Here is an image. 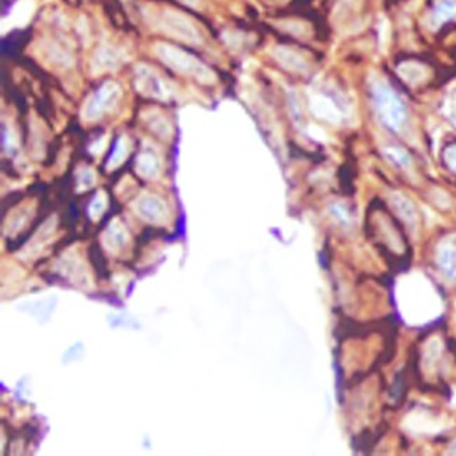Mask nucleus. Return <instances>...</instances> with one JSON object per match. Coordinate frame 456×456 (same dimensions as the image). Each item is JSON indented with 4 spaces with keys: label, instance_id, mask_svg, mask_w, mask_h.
Instances as JSON below:
<instances>
[{
    "label": "nucleus",
    "instance_id": "4",
    "mask_svg": "<svg viewBox=\"0 0 456 456\" xmlns=\"http://www.w3.org/2000/svg\"><path fill=\"white\" fill-rule=\"evenodd\" d=\"M160 28L175 38L186 41L188 44L201 43V35L197 27L179 12L164 10L160 16Z\"/></svg>",
    "mask_w": 456,
    "mask_h": 456
},
{
    "label": "nucleus",
    "instance_id": "13",
    "mask_svg": "<svg viewBox=\"0 0 456 456\" xmlns=\"http://www.w3.org/2000/svg\"><path fill=\"white\" fill-rule=\"evenodd\" d=\"M441 263L444 268L450 274H456V248L453 246H445L441 250Z\"/></svg>",
    "mask_w": 456,
    "mask_h": 456
},
{
    "label": "nucleus",
    "instance_id": "11",
    "mask_svg": "<svg viewBox=\"0 0 456 456\" xmlns=\"http://www.w3.org/2000/svg\"><path fill=\"white\" fill-rule=\"evenodd\" d=\"M310 110L316 115L324 117V118H337V115L340 112L337 110L336 104L323 95H316V96L310 97Z\"/></svg>",
    "mask_w": 456,
    "mask_h": 456
},
{
    "label": "nucleus",
    "instance_id": "6",
    "mask_svg": "<svg viewBox=\"0 0 456 456\" xmlns=\"http://www.w3.org/2000/svg\"><path fill=\"white\" fill-rule=\"evenodd\" d=\"M274 57L279 62V65L284 66L288 70H294V72L304 73L309 68L306 59L301 54H298L297 51H294L291 48L277 47L274 50Z\"/></svg>",
    "mask_w": 456,
    "mask_h": 456
},
{
    "label": "nucleus",
    "instance_id": "9",
    "mask_svg": "<svg viewBox=\"0 0 456 456\" xmlns=\"http://www.w3.org/2000/svg\"><path fill=\"white\" fill-rule=\"evenodd\" d=\"M138 211L150 222H160L164 219L166 206L156 197H145L138 205Z\"/></svg>",
    "mask_w": 456,
    "mask_h": 456
},
{
    "label": "nucleus",
    "instance_id": "7",
    "mask_svg": "<svg viewBox=\"0 0 456 456\" xmlns=\"http://www.w3.org/2000/svg\"><path fill=\"white\" fill-rule=\"evenodd\" d=\"M122 62V55L118 50L112 47H101L93 61V68L96 72H103V70H114L117 69Z\"/></svg>",
    "mask_w": 456,
    "mask_h": 456
},
{
    "label": "nucleus",
    "instance_id": "1",
    "mask_svg": "<svg viewBox=\"0 0 456 456\" xmlns=\"http://www.w3.org/2000/svg\"><path fill=\"white\" fill-rule=\"evenodd\" d=\"M155 51L160 61L172 68L175 72L191 76L201 83L215 81V75L210 68H206L201 61L184 52L183 50L169 44H157L155 47Z\"/></svg>",
    "mask_w": 456,
    "mask_h": 456
},
{
    "label": "nucleus",
    "instance_id": "12",
    "mask_svg": "<svg viewBox=\"0 0 456 456\" xmlns=\"http://www.w3.org/2000/svg\"><path fill=\"white\" fill-rule=\"evenodd\" d=\"M146 121L149 122L150 128L155 132L160 134L161 137H166V135H169L172 132L170 123L166 121V118H163L159 112H150V117H146Z\"/></svg>",
    "mask_w": 456,
    "mask_h": 456
},
{
    "label": "nucleus",
    "instance_id": "14",
    "mask_svg": "<svg viewBox=\"0 0 456 456\" xmlns=\"http://www.w3.org/2000/svg\"><path fill=\"white\" fill-rule=\"evenodd\" d=\"M157 170V160L155 159V156L152 155H143L139 159V172L146 175V176H152L155 175Z\"/></svg>",
    "mask_w": 456,
    "mask_h": 456
},
{
    "label": "nucleus",
    "instance_id": "15",
    "mask_svg": "<svg viewBox=\"0 0 456 456\" xmlns=\"http://www.w3.org/2000/svg\"><path fill=\"white\" fill-rule=\"evenodd\" d=\"M445 159H446V163H448L449 168L456 173V145L450 146V148L446 150Z\"/></svg>",
    "mask_w": 456,
    "mask_h": 456
},
{
    "label": "nucleus",
    "instance_id": "16",
    "mask_svg": "<svg viewBox=\"0 0 456 456\" xmlns=\"http://www.w3.org/2000/svg\"><path fill=\"white\" fill-rule=\"evenodd\" d=\"M448 114H449L450 121L456 126V92H453L452 96L449 97V101H448Z\"/></svg>",
    "mask_w": 456,
    "mask_h": 456
},
{
    "label": "nucleus",
    "instance_id": "2",
    "mask_svg": "<svg viewBox=\"0 0 456 456\" xmlns=\"http://www.w3.org/2000/svg\"><path fill=\"white\" fill-rule=\"evenodd\" d=\"M122 90L118 83L106 81L86 100L81 108V117L86 121H96L112 111L119 103Z\"/></svg>",
    "mask_w": 456,
    "mask_h": 456
},
{
    "label": "nucleus",
    "instance_id": "3",
    "mask_svg": "<svg viewBox=\"0 0 456 456\" xmlns=\"http://www.w3.org/2000/svg\"><path fill=\"white\" fill-rule=\"evenodd\" d=\"M377 108L384 121L393 130H400L407 118V111L402 100L385 85H379L374 90Z\"/></svg>",
    "mask_w": 456,
    "mask_h": 456
},
{
    "label": "nucleus",
    "instance_id": "8",
    "mask_svg": "<svg viewBox=\"0 0 456 456\" xmlns=\"http://www.w3.org/2000/svg\"><path fill=\"white\" fill-rule=\"evenodd\" d=\"M430 19L433 26L439 27L456 19V0H435Z\"/></svg>",
    "mask_w": 456,
    "mask_h": 456
},
{
    "label": "nucleus",
    "instance_id": "10",
    "mask_svg": "<svg viewBox=\"0 0 456 456\" xmlns=\"http://www.w3.org/2000/svg\"><path fill=\"white\" fill-rule=\"evenodd\" d=\"M399 75L410 85H420L428 77V70L419 62H404L399 66Z\"/></svg>",
    "mask_w": 456,
    "mask_h": 456
},
{
    "label": "nucleus",
    "instance_id": "5",
    "mask_svg": "<svg viewBox=\"0 0 456 456\" xmlns=\"http://www.w3.org/2000/svg\"><path fill=\"white\" fill-rule=\"evenodd\" d=\"M135 75H137L135 85L141 95L159 100L169 99L170 96L169 86L166 85L164 80L159 77L150 68L138 66Z\"/></svg>",
    "mask_w": 456,
    "mask_h": 456
}]
</instances>
